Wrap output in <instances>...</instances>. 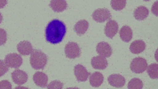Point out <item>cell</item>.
<instances>
[{"mask_svg":"<svg viewBox=\"0 0 158 89\" xmlns=\"http://www.w3.org/2000/svg\"><path fill=\"white\" fill-rule=\"evenodd\" d=\"M66 32L67 29L64 22L54 19L51 21L45 28V39L48 43L51 44H59L63 40Z\"/></svg>","mask_w":158,"mask_h":89,"instance_id":"obj_1","label":"cell"},{"mask_svg":"<svg viewBox=\"0 0 158 89\" xmlns=\"http://www.w3.org/2000/svg\"><path fill=\"white\" fill-rule=\"evenodd\" d=\"M47 56L45 53L39 50H33L30 53L29 62L30 65L35 70H43L47 63Z\"/></svg>","mask_w":158,"mask_h":89,"instance_id":"obj_2","label":"cell"},{"mask_svg":"<svg viewBox=\"0 0 158 89\" xmlns=\"http://www.w3.org/2000/svg\"><path fill=\"white\" fill-rule=\"evenodd\" d=\"M131 70L137 74L143 73L144 71L147 70L148 68V61L142 57H136L131 61Z\"/></svg>","mask_w":158,"mask_h":89,"instance_id":"obj_3","label":"cell"},{"mask_svg":"<svg viewBox=\"0 0 158 89\" xmlns=\"http://www.w3.org/2000/svg\"><path fill=\"white\" fill-rule=\"evenodd\" d=\"M80 47L75 42H69L65 46V54L69 59H76L80 56Z\"/></svg>","mask_w":158,"mask_h":89,"instance_id":"obj_4","label":"cell"},{"mask_svg":"<svg viewBox=\"0 0 158 89\" xmlns=\"http://www.w3.org/2000/svg\"><path fill=\"white\" fill-rule=\"evenodd\" d=\"M5 62L8 68H15L18 69L22 64V56L18 53H10L7 54L5 58Z\"/></svg>","mask_w":158,"mask_h":89,"instance_id":"obj_5","label":"cell"},{"mask_svg":"<svg viewBox=\"0 0 158 89\" xmlns=\"http://www.w3.org/2000/svg\"><path fill=\"white\" fill-rule=\"evenodd\" d=\"M111 14L107 8H99L93 13V19L97 22H107L110 19Z\"/></svg>","mask_w":158,"mask_h":89,"instance_id":"obj_6","label":"cell"},{"mask_svg":"<svg viewBox=\"0 0 158 89\" xmlns=\"http://www.w3.org/2000/svg\"><path fill=\"white\" fill-rule=\"evenodd\" d=\"M74 73L76 76V78L80 82L86 81L89 78V71L81 64H77L74 68Z\"/></svg>","mask_w":158,"mask_h":89,"instance_id":"obj_7","label":"cell"},{"mask_svg":"<svg viewBox=\"0 0 158 89\" xmlns=\"http://www.w3.org/2000/svg\"><path fill=\"white\" fill-rule=\"evenodd\" d=\"M96 51L99 53V55L103 56L105 58L110 57L113 53L112 47L107 42H100L96 46Z\"/></svg>","mask_w":158,"mask_h":89,"instance_id":"obj_8","label":"cell"},{"mask_svg":"<svg viewBox=\"0 0 158 89\" xmlns=\"http://www.w3.org/2000/svg\"><path fill=\"white\" fill-rule=\"evenodd\" d=\"M118 24L114 20H109L105 26V35L109 38H113L118 32Z\"/></svg>","mask_w":158,"mask_h":89,"instance_id":"obj_9","label":"cell"},{"mask_svg":"<svg viewBox=\"0 0 158 89\" xmlns=\"http://www.w3.org/2000/svg\"><path fill=\"white\" fill-rule=\"evenodd\" d=\"M108 81L113 87L120 88L125 85V78L120 74H112L108 77Z\"/></svg>","mask_w":158,"mask_h":89,"instance_id":"obj_10","label":"cell"},{"mask_svg":"<svg viewBox=\"0 0 158 89\" xmlns=\"http://www.w3.org/2000/svg\"><path fill=\"white\" fill-rule=\"evenodd\" d=\"M12 79L16 85H23L28 80V74L21 70H15L12 72Z\"/></svg>","mask_w":158,"mask_h":89,"instance_id":"obj_11","label":"cell"},{"mask_svg":"<svg viewBox=\"0 0 158 89\" xmlns=\"http://www.w3.org/2000/svg\"><path fill=\"white\" fill-rule=\"evenodd\" d=\"M92 66L95 70H105L108 66V61L107 58L103 57V56H94L92 59Z\"/></svg>","mask_w":158,"mask_h":89,"instance_id":"obj_12","label":"cell"},{"mask_svg":"<svg viewBox=\"0 0 158 89\" xmlns=\"http://www.w3.org/2000/svg\"><path fill=\"white\" fill-rule=\"evenodd\" d=\"M33 81L35 82L36 86L40 87H45L48 83V77L42 71H36L33 75Z\"/></svg>","mask_w":158,"mask_h":89,"instance_id":"obj_13","label":"cell"},{"mask_svg":"<svg viewBox=\"0 0 158 89\" xmlns=\"http://www.w3.org/2000/svg\"><path fill=\"white\" fill-rule=\"evenodd\" d=\"M17 50L22 55H29L33 51V47L29 41H22L17 45Z\"/></svg>","mask_w":158,"mask_h":89,"instance_id":"obj_14","label":"cell"},{"mask_svg":"<svg viewBox=\"0 0 158 89\" xmlns=\"http://www.w3.org/2000/svg\"><path fill=\"white\" fill-rule=\"evenodd\" d=\"M146 48V44L142 40H135L130 45V51L134 54H139L144 52Z\"/></svg>","mask_w":158,"mask_h":89,"instance_id":"obj_15","label":"cell"},{"mask_svg":"<svg viewBox=\"0 0 158 89\" xmlns=\"http://www.w3.org/2000/svg\"><path fill=\"white\" fill-rule=\"evenodd\" d=\"M90 76V85L94 87H99L100 86L102 85L103 83V80H104V77L103 75L101 74V72H94L92 73Z\"/></svg>","mask_w":158,"mask_h":89,"instance_id":"obj_16","label":"cell"},{"mask_svg":"<svg viewBox=\"0 0 158 89\" xmlns=\"http://www.w3.org/2000/svg\"><path fill=\"white\" fill-rule=\"evenodd\" d=\"M67 2L65 0H51L50 7L52 9V11L60 13L63 12L67 9Z\"/></svg>","mask_w":158,"mask_h":89,"instance_id":"obj_17","label":"cell"},{"mask_svg":"<svg viewBox=\"0 0 158 89\" xmlns=\"http://www.w3.org/2000/svg\"><path fill=\"white\" fill-rule=\"evenodd\" d=\"M88 27H89V23L86 20H81L75 24L74 30L77 35L82 36V35L85 34V32L88 30Z\"/></svg>","mask_w":158,"mask_h":89,"instance_id":"obj_18","label":"cell"},{"mask_svg":"<svg viewBox=\"0 0 158 89\" xmlns=\"http://www.w3.org/2000/svg\"><path fill=\"white\" fill-rule=\"evenodd\" d=\"M149 15V10L146 6H139L134 10V17L135 19L138 21H142L145 20L148 16Z\"/></svg>","mask_w":158,"mask_h":89,"instance_id":"obj_19","label":"cell"},{"mask_svg":"<svg viewBox=\"0 0 158 89\" xmlns=\"http://www.w3.org/2000/svg\"><path fill=\"white\" fill-rule=\"evenodd\" d=\"M120 37L123 42H129L131 39L132 38V30L129 26H123L122 29L120 30Z\"/></svg>","mask_w":158,"mask_h":89,"instance_id":"obj_20","label":"cell"},{"mask_svg":"<svg viewBox=\"0 0 158 89\" xmlns=\"http://www.w3.org/2000/svg\"><path fill=\"white\" fill-rule=\"evenodd\" d=\"M148 74L153 79L158 78V64L157 63H152L147 68Z\"/></svg>","mask_w":158,"mask_h":89,"instance_id":"obj_21","label":"cell"},{"mask_svg":"<svg viewBox=\"0 0 158 89\" xmlns=\"http://www.w3.org/2000/svg\"><path fill=\"white\" fill-rule=\"evenodd\" d=\"M110 5L115 11H121L126 6V0H111Z\"/></svg>","mask_w":158,"mask_h":89,"instance_id":"obj_22","label":"cell"},{"mask_svg":"<svg viewBox=\"0 0 158 89\" xmlns=\"http://www.w3.org/2000/svg\"><path fill=\"white\" fill-rule=\"evenodd\" d=\"M128 89H142L143 88V83L139 78H132L131 81L128 83L127 86Z\"/></svg>","mask_w":158,"mask_h":89,"instance_id":"obj_23","label":"cell"},{"mask_svg":"<svg viewBox=\"0 0 158 89\" xmlns=\"http://www.w3.org/2000/svg\"><path fill=\"white\" fill-rule=\"evenodd\" d=\"M48 89H62L63 88V84L61 82L55 80V81L51 82L49 85L46 86Z\"/></svg>","mask_w":158,"mask_h":89,"instance_id":"obj_24","label":"cell"},{"mask_svg":"<svg viewBox=\"0 0 158 89\" xmlns=\"http://www.w3.org/2000/svg\"><path fill=\"white\" fill-rule=\"evenodd\" d=\"M7 40V33L4 29H0V45L6 44Z\"/></svg>","mask_w":158,"mask_h":89,"instance_id":"obj_25","label":"cell"},{"mask_svg":"<svg viewBox=\"0 0 158 89\" xmlns=\"http://www.w3.org/2000/svg\"><path fill=\"white\" fill-rule=\"evenodd\" d=\"M8 71V66L6 64L5 61L0 60V77L4 76Z\"/></svg>","mask_w":158,"mask_h":89,"instance_id":"obj_26","label":"cell"},{"mask_svg":"<svg viewBox=\"0 0 158 89\" xmlns=\"http://www.w3.org/2000/svg\"><path fill=\"white\" fill-rule=\"evenodd\" d=\"M12 85L7 80H3L0 82V89H11Z\"/></svg>","mask_w":158,"mask_h":89,"instance_id":"obj_27","label":"cell"},{"mask_svg":"<svg viewBox=\"0 0 158 89\" xmlns=\"http://www.w3.org/2000/svg\"><path fill=\"white\" fill-rule=\"evenodd\" d=\"M157 6H158V2H155L154 3V5H153V6H152V12H153V14L155 15H158V11H157Z\"/></svg>","mask_w":158,"mask_h":89,"instance_id":"obj_28","label":"cell"},{"mask_svg":"<svg viewBox=\"0 0 158 89\" xmlns=\"http://www.w3.org/2000/svg\"><path fill=\"white\" fill-rule=\"evenodd\" d=\"M7 4V0H0V9L5 7Z\"/></svg>","mask_w":158,"mask_h":89,"instance_id":"obj_29","label":"cell"},{"mask_svg":"<svg viewBox=\"0 0 158 89\" xmlns=\"http://www.w3.org/2000/svg\"><path fill=\"white\" fill-rule=\"evenodd\" d=\"M3 22V17H2V15L0 14V23Z\"/></svg>","mask_w":158,"mask_h":89,"instance_id":"obj_30","label":"cell"},{"mask_svg":"<svg viewBox=\"0 0 158 89\" xmlns=\"http://www.w3.org/2000/svg\"><path fill=\"white\" fill-rule=\"evenodd\" d=\"M143 1H146V2H147V1H150V0H143Z\"/></svg>","mask_w":158,"mask_h":89,"instance_id":"obj_31","label":"cell"}]
</instances>
